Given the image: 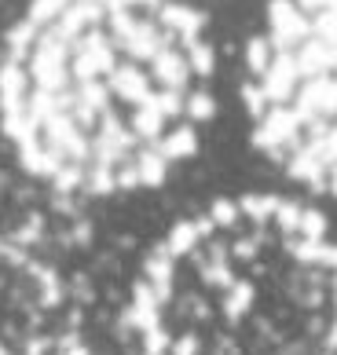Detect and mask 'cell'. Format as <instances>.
<instances>
[{"label": "cell", "instance_id": "obj_1", "mask_svg": "<svg viewBox=\"0 0 337 355\" xmlns=\"http://www.w3.org/2000/svg\"><path fill=\"white\" fill-rule=\"evenodd\" d=\"M216 44L191 0H26L0 37V136L44 191H158L216 117Z\"/></svg>", "mask_w": 337, "mask_h": 355}, {"label": "cell", "instance_id": "obj_2", "mask_svg": "<svg viewBox=\"0 0 337 355\" xmlns=\"http://www.w3.org/2000/svg\"><path fill=\"white\" fill-rule=\"evenodd\" d=\"M128 355H337L330 216L271 191L173 220L125 286Z\"/></svg>", "mask_w": 337, "mask_h": 355}, {"label": "cell", "instance_id": "obj_3", "mask_svg": "<svg viewBox=\"0 0 337 355\" xmlns=\"http://www.w3.org/2000/svg\"><path fill=\"white\" fill-rule=\"evenodd\" d=\"M239 99L253 150L337 202V0H268L242 48Z\"/></svg>", "mask_w": 337, "mask_h": 355}, {"label": "cell", "instance_id": "obj_4", "mask_svg": "<svg viewBox=\"0 0 337 355\" xmlns=\"http://www.w3.org/2000/svg\"><path fill=\"white\" fill-rule=\"evenodd\" d=\"M0 355H11V348L4 345V340H0Z\"/></svg>", "mask_w": 337, "mask_h": 355}]
</instances>
